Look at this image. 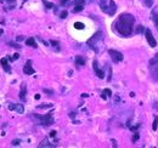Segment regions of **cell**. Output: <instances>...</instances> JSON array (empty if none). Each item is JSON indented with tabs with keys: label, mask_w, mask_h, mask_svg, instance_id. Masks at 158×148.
I'll return each mask as SVG.
<instances>
[{
	"label": "cell",
	"mask_w": 158,
	"mask_h": 148,
	"mask_svg": "<svg viewBox=\"0 0 158 148\" xmlns=\"http://www.w3.org/2000/svg\"><path fill=\"white\" fill-rule=\"evenodd\" d=\"M135 18L134 16H131L129 13H122L120 16L118 17V19L114 23V27L117 29L120 35L123 37H129V35L132 33V25H134Z\"/></svg>",
	"instance_id": "obj_1"
},
{
	"label": "cell",
	"mask_w": 158,
	"mask_h": 148,
	"mask_svg": "<svg viewBox=\"0 0 158 148\" xmlns=\"http://www.w3.org/2000/svg\"><path fill=\"white\" fill-rule=\"evenodd\" d=\"M149 69H150L151 78L155 81H158V52L150 60Z\"/></svg>",
	"instance_id": "obj_2"
},
{
	"label": "cell",
	"mask_w": 158,
	"mask_h": 148,
	"mask_svg": "<svg viewBox=\"0 0 158 148\" xmlns=\"http://www.w3.org/2000/svg\"><path fill=\"white\" fill-rule=\"evenodd\" d=\"M37 118L40 120V123L45 126H50L54 124V118H52V113H49L46 115H37Z\"/></svg>",
	"instance_id": "obj_3"
},
{
	"label": "cell",
	"mask_w": 158,
	"mask_h": 148,
	"mask_svg": "<svg viewBox=\"0 0 158 148\" xmlns=\"http://www.w3.org/2000/svg\"><path fill=\"white\" fill-rule=\"evenodd\" d=\"M108 54L111 56V58L114 61V62H122L123 61V54H120L119 51L117 50H108Z\"/></svg>",
	"instance_id": "obj_4"
},
{
	"label": "cell",
	"mask_w": 158,
	"mask_h": 148,
	"mask_svg": "<svg viewBox=\"0 0 158 148\" xmlns=\"http://www.w3.org/2000/svg\"><path fill=\"white\" fill-rule=\"evenodd\" d=\"M145 35H146V39H147V42H149L150 46L155 48L156 45H157V42H156V39L153 38V35H152V32H151L150 29H146L145 30Z\"/></svg>",
	"instance_id": "obj_5"
},
{
	"label": "cell",
	"mask_w": 158,
	"mask_h": 148,
	"mask_svg": "<svg viewBox=\"0 0 158 148\" xmlns=\"http://www.w3.org/2000/svg\"><path fill=\"white\" fill-rule=\"evenodd\" d=\"M34 72H35V70H34L33 67H32V61L28 60L27 63H26V66L23 67V73L27 74V75H32V74H34Z\"/></svg>",
	"instance_id": "obj_6"
},
{
	"label": "cell",
	"mask_w": 158,
	"mask_h": 148,
	"mask_svg": "<svg viewBox=\"0 0 158 148\" xmlns=\"http://www.w3.org/2000/svg\"><path fill=\"white\" fill-rule=\"evenodd\" d=\"M101 35H102V33H101V32H97V33H96V34L94 35L93 38H90V39L88 40V42H86V44H88L89 46L94 48V45L96 44V42H97V40H100V39H101Z\"/></svg>",
	"instance_id": "obj_7"
},
{
	"label": "cell",
	"mask_w": 158,
	"mask_h": 148,
	"mask_svg": "<svg viewBox=\"0 0 158 148\" xmlns=\"http://www.w3.org/2000/svg\"><path fill=\"white\" fill-rule=\"evenodd\" d=\"M93 67H94V70H95L96 75H97L100 79H104L105 73H104V70H101V69L99 68V66H97V61H96V60L94 61V63H93Z\"/></svg>",
	"instance_id": "obj_8"
},
{
	"label": "cell",
	"mask_w": 158,
	"mask_h": 148,
	"mask_svg": "<svg viewBox=\"0 0 158 148\" xmlns=\"http://www.w3.org/2000/svg\"><path fill=\"white\" fill-rule=\"evenodd\" d=\"M116 11H117L116 3L113 1V0H111V1L108 3V9H107V13H108L110 16H113V15L116 13Z\"/></svg>",
	"instance_id": "obj_9"
},
{
	"label": "cell",
	"mask_w": 158,
	"mask_h": 148,
	"mask_svg": "<svg viewBox=\"0 0 158 148\" xmlns=\"http://www.w3.org/2000/svg\"><path fill=\"white\" fill-rule=\"evenodd\" d=\"M9 109L10 110H16L17 113H19V114H22L24 112L23 104H9Z\"/></svg>",
	"instance_id": "obj_10"
},
{
	"label": "cell",
	"mask_w": 158,
	"mask_h": 148,
	"mask_svg": "<svg viewBox=\"0 0 158 148\" xmlns=\"http://www.w3.org/2000/svg\"><path fill=\"white\" fill-rule=\"evenodd\" d=\"M0 64H1V67H3V69L5 70V72H7V73L11 72V68H10V66L7 63V58H1V60H0Z\"/></svg>",
	"instance_id": "obj_11"
},
{
	"label": "cell",
	"mask_w": 158,
	"mask_h": 148,
	"mask_svg": "<svg viewBox=\"0 0 158 148\" xmlns=\"http://www.w3.org/2000/svg\"><path fill=\"white\" fill-rule=\"evenodd\" d=\"M151 18H152V21L155 22V24L158 25V7H155L153 10H152Z\"/></svg>",
	"instance_id": "obj_12"
},
{
	"label": "cell",
	"mask_w": 158,
	"mask_h": 148,
	"mask_svg": "<svg viewBox=\"0 0 158 148\" xmlns=\"http://www.w3.org/2000/svg\"><path fill=\"white\" fill-rule=\"evenodd\" d=\"M26 92H27V89H26V84H22V88L21 91H19V98L21 100H26Z\"/></svg>",
	"instance_id": "obj_13"
},
{
	"label": "cell",
	"mask_w": 158,
	"mask_h": 148,
	"mask_svg": "<svg viewBox=\"0 0 158 148\" xmlns=\"http://www.w3.org/2000/svg\"><path fill=\"white\" fill-rule=\"evenodd\" d=\"M26 45H28V46H32V48H38L34 38H28V39L26 40Z\"/></svg>",
	"instance_id": "obj_14"
},
{
	"label": "cell",
	"mask_w": 158,
	"mask_h": 148,
	"mask_svg": "<svg viewBox=\"0 0 158 148\" xmlns=\"http://www.w3.org/2000/svg\"><path fill=\"white\" fill-rule=\"evenodd\" d=\"M75 63H77L78 67H80V66H84L85 64L84 57H81V56H77V57H75Z\"/></svg>",
	"instance_id": "obj_15"
},
{
	"label": "cell",
	"mask_w": 158,
	"mask_h": 148,
	"mask_svg": "<svg viewBox=\"0 0 158 148\" xmlns=\"http://www.w3.org/2000/svg\"><path fill=\"white\" fill-rule=\"evenodd\" d=\"M100 6H101V10L105 12H107V9H108V5L106 4V0H100Z\"/></svg>",
	"instance_id": "obj_16"
},
{
	"label": "cell",
	"mask_w": 158,
	"mask_h": 148,
	"mask_svg": "<svg viewBox=\"0 0 158 148\" xmlns=\"http://www.w3.org/2000/svg\"><path fill=\"white\" fill-rule=\"evenodd\" d=\"M42 147H54V145H50L49 141L45 139V140H43L42 142H40V145H39V148H42Z\"/></svg>",
	"instance_id": "obj_17"
},
{
	"label": "cell",
	"mask_w": 158,
	"mask_h": 148,
	"mask_svg": "<svg viewBox=\"0 0 158 148\" xmlns=\"http://www.w3.org/2000/svg\"><path fill=\"white\" fill-rule=\"evenodd\" d=\"M84 27H85V25H84L83 23H81V22H75V23H74V28H75V29H78V30L84 29Z\"/></svg>",
	"instance_id": "obj_18"
},
{
	"label": "cell",
	"mask_w": 158,
	"mask_h": 148,
	"mask_svg": "<svg viewBox=\"0 0 158 148\" xmlns=\"http://www.w3.org/2000/svg\"><path fill=\"white\" fill-rule=\"evenodd\" d=\"M83 9H84V5H74L73 11H74V12H80Z\"/></svg>",
	"instance_id": "obj_19"
},
{
	"label": "cell",
	"mask_w": 158,
	"mask_h": 148,
	"mask_svg": "<svg viewBox=\"0 0 158 148\" xmlns=\"http://www.w3.org/2000/svg\"><path fill=\"white\" fill-rule=\"evenodd\" d=\"M157 126H158V117H155V120H153V124H152V129L155 131L157 130Z\"/></svg>",
	"instance_id": "obj_20"
},
{
	"label": "cell",
	"mask_w": 158,
	"mask_h": 148,
	"mask_svg": "<svg viewBox=\"0 0 158 148\" xmlns=\"http://www.w3.org/2000/svg\"><path fill=\"white\" fill-rule=\"evenodd\" d=\"M43 3H44V5L46 6L48 9H52L54 7V4L52 3H49V1H46V0H43Z\"/></svg>",
	"instance_id": "obj_21"
},
{
	"label": "cell",
	"mask_w": 158,
	"mask_h": 148,
	"mask_svg": "<svg viewBox=\"0 0 158 148\" xmlns=\"http://www.w3.org/2000/svg\"><path fill=\"white\" fill-rule=\"evenodd\" d=\"M152 4H153V0H145V5L147 7H152Z\"/></svg>",
	"instance_id": "obj_22"
},
{
	"label": "cell",
	"mask_w": 158,
	"mask_h": 148,
	"mask_svg": "<svg viewBox=\"0 0 158 148\" xmlns=\"http://www.w3.org/2000/svg\"><path fill=\"white\" fill-rule=\"evenodd\" d=\"M144 25H137V28H136V33L137 34H139V33H142V32H144Z\"/></svg>",
	"instance_id": "obj_23"
},
{
	"label": "cell",
	"mask_w": 158,
	"mask_h": 148,
	"mask_svg": "<svg viewBox=\"0 0 158 148\" xmlns=\"http://www.w3.org/2000/svg\"><path fill=\"white\" fill-rule=\"evenodd\" d=\"M52 104L51 103H48V104H42V106H38V108H51Z\"/></svg>",
	"instance_id": "obj_24"
},
{
	"label": "cell",
	"mask_w": 158,
	"mask_h": 148,
	"mask_svg": "<svg viewBox=\"0 0 158 148\" xmlns=\"http://www.w3.org/2000/svg\"><path fill=\"white\" fill-rule=\"evenodd\" d=\"M67 15H68V12H67V11H66V10H65V11H62V12H61L60 17H61V18H66V17H67Z\"/></svg>",
	"instance_id": "obj_25"
},
{
	"label": "cell",
	"mask_w": 158,
	"mask_h": 148,
	"mask_svg": "<svg viewBox=\"0 0 158 148\" xmlns=\"http://www.w3.org/2000/svg\"><path fill=\"white\" fill-rule=\"evenodd\" d=\"M84 0H74V5H84Z\"/></svg>",
	"instance_id": "obj_26"
},
{
	"label": "cell",
	"mask_w": 158,
	"mask_h": 148,
	"mask_svg": "<svg viewBox=\"0 0 158 148\" xmlns=\"http://www.w3.org/2000/svg\"><path fill=\"white\" fill-rule=\"evenodd\" d=\"M18 57H19V55L18 54H15L12 57H10V61H16V60H18Z\"/></svg>",
	"instance_id": "obj_27"
},
{
	"label": "cell",
	"mask_w": 158,
	"mask_h": 148,
	"mask_svg": "<svg viewBox=\"0 0 158 148\" xmlns=\"http://www.w3.org/2000/svg\"><path fill=\"white\" fill-rule=\"evenodd\" d=\"M50 44H51L52 46H56V48L58 49V43H57V42H55V40H51V42H50Z\"/></svg>",
	"instance_id": "obj_28"
},
{
	"label": "cell",
	"mask_w": 158,
	"mask_h": 148,
	"mask_svg": "<svg viewBox=\"0 0 158 148\" xmlns=\"http://www.w3.org/2000/svg\"><path fill=\"white\" fill-rule=\"evenodd\" d=\"M44 92H45V94H49V95H52L54 91H52V90H49V89H44Z\"/></svg>",
	"instance_id": "obj_29"
},
{
	"label": "cell",
	"mask_w": 158,
	"mask_h": 148,
	"mask_svg": "<svg viewBox=\"0 0 158 148\" xmlns=\"http://www.w3.org/2000/svg\"><path fill=\"white\" fill-rule=\"evenodd\" d=\"M104 92H105L106 95H108V96H111V95H112V91H111L110 89H105V90H104Z\"/></svg>",
	"instance_id": "obj_30"
},
{
	"label": "cell",
	"mask_w": 158,
	"mask_h": 148,
	"mask_svg": "<svg viewBox=\"0 0 158 148\" xmlns=\"http://www.w3.org/2000/svg\"><path fill=\"white\" fill-rule=\"evenodd\" d=\"M11 145H12V146H18V145H19V140H13V141L11 142Z\"/></svg>",
	"instance_id": "obj_31"
},
{
	"label": "cell",
	"mask_w": 158,
	"mask_h": 148,
	"mask_svg": "<svg viewBox=\"0 0 158 148\" xmlns=\"http://www.w3.org/2000/svg\"><path fill=\"white\" fill-rule=\"evenodd\" d=\"M137 139H139V134H137V132H135L134 137H132V142H136V141H137Z\"/></svg>",
	"instance_id": "obj_32"
},
{
	"label": "cell",
	"mask_w": 158,
	"mask_h": 148,
	"mask_svg": "<svg viewBox=\"0 0 158 148\" xmlns=\"http://www.w3.org/2000/svg\"><path fill=\"white\" fill-rule=\"evenodd\" d=\"M69 1L68 0H61V5H68Z\"/></svg>",
	"instance_id": "obj_33"
},
{
	"label": "cell",
	"mask_w": 158,
	"mask_h": 148,
	"mask_svg": "<svg viewBox=\"0 0 158 148\" xmlns=\"http://www.w3.org/2000/svg\"><path fill=\"white\" fill-rule=\"evenodd\" d=\"M6 1H7L10 5H15V3H16V0H6Z\"/></svg>",
	"instance_id": "obj_34"
},
{
	"label": "cell",
	"mask_w": 158,
	"mask_h": 148,
	"mask_svg": "<svg viewBox=\"0 0 158 148\" xmlns=\"http://www.w3.org/2000/svg\"><path fill=\"white\" fill-rule=\"evenodd\" d=\"M10 45H11V46H13V48H19V45H17V44H13V43H10Z\"/></svg>",
	"instance_id": "obj_35"
},
{
	"label": "cell",
	"mask_w": 158,
	"mask_h": 148,
	"mask_svg": "<svg viewBox=\"0 0 158 148\" xmlns=\"http://www.w3.org/2000/svg\"><path fill=\"white\" fill-rule=\"evenodd\" d=\"M50 136H51V137H55V136H56V131H51V132H50Z\"/></svg>",
	"instance_id": "obj_36"
},
{
	"label": "cell",
	"mask_w": 158,
	"mask_h": 148,
	"mask_svg": "<svg viewBox=\"0 0 158 148\" xmlns=\"http://www.w3.org/2000/svg\"><path fill=\"white\" fill-rule=\"evenodd\" d=\"M21 40H23V37L22 35H19V37H17V42H21Z\"/></svg>",
	"instance_id": "obj_37"
},
{
	"label": "cell",
	"mask_w": 158,
	"mask_h": 148,
	"mask_svg": "<svg viewBox=\"0 0 158 148\" xmlns=\"http://www.w3.org/2000/svg\"><path fill=\"white\" fill-rule=\"evenodd\" d=\"M34 98H35V100H40V95H39V94H37V95L34 96Z\"/></svg>",
	"instance_id": "obj_38"
},
{
	"label": "cell",
	"mask_w": 158,
	"mask_h": 148,
	"mask_svg": "<svg viewBox=\"0 0 158 148\" xmlns=\"http://www.w3.org/2000/svg\"><path fill=\"white\" fill-rule=\"evenodd\" d=\"M101 97H102L104 100H106V98H107V96H106V94H105V92H102V95H101Z\"/></svg>",
	"instance_id": "obj_39"
},
{
	"label": "cell",
	"mask_w": 158,
	"mask_h": 148,
	"mask_svg": "<svg viewBox=\"0 0 158 148\" xmlns=\"http://www.w3.org/2000/svg\"><path fill=\"white\" fill-rule=\"evenodd\" d=\"M69 117H71V118H74L75 114H74V113H71V114H69Z\"/></svg>",
	"instance_id": "obj_40"
},
{
	"label": "cell",
	"mask_w": 158,
	"mask_h": 148,
	"mask_svg": "<svg viewBox=\"0 0 158 148\" xmlns=\"http://www.w3.org/2000/svg\"><path fill=\"white\" fill-rule=\"evenodd\" d=\"M112 143H113L114 147H117V143H116V141H114V140H112Z\"/></svg>",
	"instance_id": "obj_41"
},
{
	"label": "cell",
	"mask_w": 158,
	"mask_h": 148,
	"mask_svg": "<svg viewBox=\"0 0 158 148\" xmlns=\"http://www.w3.org/2000/svg\"><path fill=\"white\" fill-rule=\"evenodd\" d=\"M3 34V29H0V35H1Z\"/></svg>",
	"instance_id": "obj_42"
},
{
	"label": "cell",
	"mask_w": 158,
	"mask_h": 148,
	"mask_svg": "<svg viewBox=\"0 0 158 148\" xmlns=\"http://www.w3.org/2000/svg\"><path fill=\"white\" fill-rule=\"evenodd\" d=\"M0 3H4V0H0Z\"/></svg>",
	"instance_id": "obj_43"
},
{
	"label": "cell",
	"mask_w": 158,
	"mask_h": 148,
	"mask_svg": "<svg viewBox=\"0 0 158 148\" xmlns=\"http://www.w3.org/2000/svg\"><path fill=\"white\" fill-rule=\"evenodd\" d=\"M157 29H158V25H157Z\"/></svg>",
	"instance_id": "obj_44"
}]
</instances>
